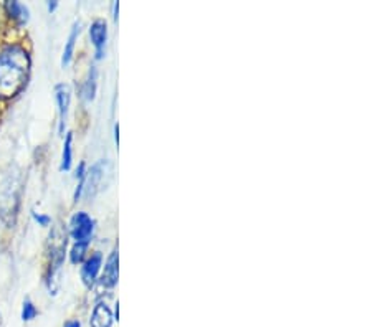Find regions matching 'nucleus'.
Returning <instances> with one entry per match:
<instances>
[{
    "instance_id": "9",
    "label": "nucleus",
    "mask_w": 372,
    "mask_h": 327,
    "mask_svg": "<svg viewBox=\"0 0 372 327\" xmlns=\"http://www.w3.org/2000/svg\"><path fill=\"white\" fill-rule=\"evenodd\" d=\"M113 312L109 309L106 302H98L94 306L92 319H89V326L92 327H111L113 326Z\"/></svg>"
},
{
    "instance_id": "10",
    "label": "nucleus",
    "mask_w": 372,
    "mask_h": 327,
    "mask_svg": "<svg viewBox=\"0 0 372 327\" xmlns=\"http://www.w3.org/2000/svg\"><path fill=\"white\" fill-rule=\"evenodd\" d=\"M80 22H76L73 27H71V32L68 35V40H66V45H65V50H63V56H61V66L66 68L71 63V60H73V53H75V45H76V40H78V35H80Z\"/></svg>"
},
{
    "instance_id": "16",
    "label": "nucleus",
    "mask_w": 372,
    "mask_h": 327,
    "mask_svg": "<svg viewBox=\"0 0 372 327\" xmlns=\"http://www.w3.org/2000/svg\"><path fill=\"white\" fill-rule=\"evenodd\" d=\"M33 218H35V222H38L42 226H49L51 224V218L49 215H42V213H37V212H32Z\"/></svg>"
},
{
    "instance_id": "2",
    "label": "nucleus",
    "mask_w": 372,
    "mask_h": 327,
    "mask_svg": "<svg viewBox=\"0 0 372 327\" xmlns=\"http://www.w3.org/2000/svg\"><path fill=\"white\" fill-rule=\"evenodd\" d=\"M0 195L8 197V200L0 203V217H2L8 225H13L18 212V203H20V184H18V180L11 179V182L4 186V191Z\"/></svg>"
},
{
    "instance_id": "14",
    "label": "nucleus",
    "mask_w": 372,
    "mask_h": 327,
    "mask_svg": "<svg viewBox=\"0 0 372 327\" xmlns=\"http://www.w3.org/2000/svg\"><path fill=\"white\" fill-rule=\"evenodd\" d=\"M87 250H88V243H75L70 253L71 263L80 264L81 262H83L85 257H87Z\"/></svg>"
},
{
    "instance_id": "19",
    "label": "nucleus",
    "mask_w": 372,
    "mask_h": 327,
    "mask_svg": "<svg viewBox=\"0 0 372 327\" xmlns=\"http://www.w3.org/2000/svg\"><path fill=\"white\" fill-rule=\"evenodd\" d=\"M56 7H58V2H49V11L50 12H54Z\"/></svg>"
},
{
    "instance_id": "4",
    "label": "nucleus",
    "mask_w": 372,
    "mask_h": 327,
    "mask_svg": "<svg viewBox=\"0 0 372 327\" xmlns=\"http://www.w3.org/2000/svg\"><path fill=\"white\" fill-rule=\"evenodd\" d=\"M108 165H109L108 160H98V162L88 170L87 175H85L83 192L85 195H87V198H93L99 192V188L103 186V179L104 174H106Z\"/></svg>"
},
{
    "instance_id": "11",
    "label": "nucleus",
    "mask_w": 372,
    "mask_h": 327,
    "mask_svg": "<svg viewBox=\"0 0 372 327\" xmlns=\"http://www.w3.org/2000/svg\"><path fill=\"white\" fill-rule=\"evenodd\" d=\"M97 88H98V70L97 66H92L89 68L87 82L83 83V88H81V96H83L85 101H93L94 96H97Z\"/></svg>"
},
{
    "instance_id": "7",
    "label": "nucleus",
    "mask_w": 372,
    "mask_h": 327,
    "mask_svg": "<svg viewBox=\"0 0 372 327\" xmlns=\"http://www.w3.org/2000/svg\"><path fill=\"white\" fill-rule=\"evenodd\" d=\"M101 264H103V257L101 253H94L89 257L87 262L81 267V279H83L85 286L93 288L94 283H97L98 274L101 271Z\"/></svg>"
},
{
    "instance_id": "15",
    "label": "nucleus",
    "mask_w": 372,
    "mask_h": 327,
    "mask_svg": "<svg viewBox=\"0 0 372 327\" xmlns=\"http://www.w3.org/2000/svg\"><path fill=\"white\" fill-rule=\"evenodd\" d=\"M38 314L37 307L33 306V302L30 300H27L25 302H23V307H22V319L28 322L32 319H35V316Z\"/></svg>"
},
{
    "instance_id": "1",
    "label": "nucleus",
    "mask_w": 372,
    "mask_h": 327,
    "mask_svg": "<svg viewBox=\"0 0 372 327\" xmlns=\"http://www.w3.org/2000/svg\"><path fill=\"white\" fill-rule=\"evenodd\" d=\"M30 56L22 46L8 45L0 51V98H13L25 88Z\"/></svg>"
},
{
    "instance_id": "12",
    "label": "nucleus",
    "mask_w": 372,
    "mask_h": 327,
    "mask_svg": "<svg viewBox=\"0 0 372 327\" xmlns=\"http://www.w3.org/2000/svg\"><path fill=\"white\" fill-rule=\"evenodd\" d=\"M7 13L13 20H17L20 25H25L28 22V8L20 2H7L6 4Z\"/></svg>"
},
{
    "instance_id": "6",
    "label": "nucleus",
    "mask_w": 372,
    "mask_h": 327,
    "mask_svg": "<svg viewBox=\"0 0 372 327\" xmlns=\"http://www.w3.org/2000/svg\"><path fill=\"white\" fill-rule=\"evenodd\" d=\"M55 99L58 104V131L60 134L65 132V124H66V116H68V108H70V99H71V91L68 84H56L55 86Z\"/></svg>"
},
{
    "instance_id": "5",
    "label": "nucleus",
    "mask_w": 372,
    "mask_h": 327,
    "mask_svg": "<svg viewBox=\"0 0 372 327\" xmlns=\"http://www.w3.org/2000/svg\"><path fill=\"white\" fill-rule=\"evenodd\" d=\"M89 39H92V44L97 50V60H101L104 56V49H106V41H108V25L106 22L101 20H94L89 27Z\"/></svg>"
},
{
    "instance_id": "8",
    "label": "nucleus",
    "mask_w": 372,
    "mask_h": 327,
    "mask_svg": "<svg viewBox=\"0 0 372 327\" xmlns=\"http://www.w3.org/2000/svg\"><path fill=\"white\" fill-rule=\"evenodd\" d=\"M118 276H119V255L118 251L114 250L111 255H109L106 267H104L103 276L99 281L104 288H114L118 284Z\"/></svg>"
},
{
    "instance_id": "18",
    "label": "nucleus",
    "mask_w": 372,
    "mask_h": 327,
    "mask_svg": "<svg viewBox=\"0 0 372 327\" xmlns=\"http://www.w3.org/2000/svg\"><path fill=\"white\" fill-rule=\"evenodd\" d=\"M65 327H81V324H80V321H68L65 324Z\"/></svg>"
},
{
    "instance_id": "3",
    "label": "nucleus",
    "mask_w": 372,
    "mask_h": 327,
    "mask_svg": "<svg viewBox=\"0 0 372 327\" xmlns=\"http://www.w3.org/2000/svg\"><path fill=\"white\" fill-rule=\"evenodd\" d=\"M94 230L93 218L87 212H78L70 220V233L75 243H89Z\"/></svg>"
},
{
    "instance_id": "17",
    "label": "nucleus",
    "mask_w": 372,
    "mask_h": 327,
    "mask_svg": "<svg viewBox=\"0 0 372 327\" xmlns=\"http://www.w3.org/2000/svg\"><path fill=\"white\" fill-rule=\"evenodd\" d=\"M113 11H114V20H116L118 22V12H119V4L118 2H114L113 4Z\"/></svg>"
},
{
    "instance_id": "13",
    "label": "nucleus",
    "mask_w": 372,
    "mask_h": 327,
    "mask_svg": "<svg viewBox=\"0 0 372 327\" xmlns=\"http://www.w3.org/2000/svg\"><path fill=\"white\" fill-rule=\"evenodd\" d=\"M71 142H73V134L68 132V134H66V137H65L63 153H61V165H60L61 172H66V170H70L71 162H73V148H71Z\"/></svg>"
}]
</instances>
